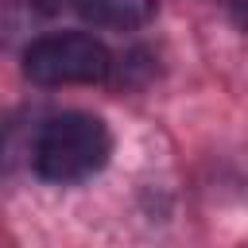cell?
Listing matches in <instances>:
<instances>
[{
  "label": "cell",
  "mask_w": 248,
  "mask_h": 248,
  "mask_svg": "<svg viewBox=\"0 0 248 248\" xmlns=\"http://www.w3.org/2000/svg\"><path fill=\"white\" fill-rule=\"evenodd\" d=\"M112 151V136L105 128V120L89 116V112H58L39 128L35 140V170L46 182H81L89 174H97L108 163Z\"/></svg>",
  "instance_id": "6da1fadb"
},
{
  "label": "cell",
  "mask_w": 248,
  "mask_h": 248,
  "mask_svg": "<svg viewBox=\"0 0 248 248\" xmlns=\"http://www.w3.org/2000/svg\"><path fill=\"white\" fill-rule=\"evenodd\" d=\"M112 70V54L101 39L81 31L43 35L23 50V74L35 85H93Z\"/></svg>",
  "instance_id": "7a4b0ae2"
},
{
  "label": "cell",
  "mask_w": 248,
  "mask_h": 248,
  "mask_svg": "<svg viewBox=\"0 0 248 248\" xmlns=\"http://www.w3.org/2000/svg\"><path fill=\"white\" fill-rule=\"evenodd\" d=\"M78 12L89 19V23H101V27H140L155 16V0H74Z\"/></svg>",
  "instance_id": "3957f363"
}]
</instances>
